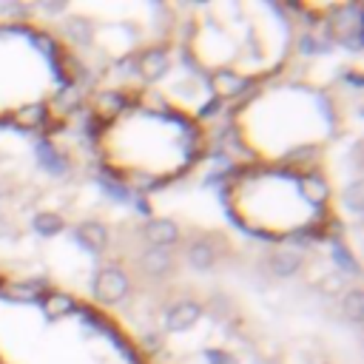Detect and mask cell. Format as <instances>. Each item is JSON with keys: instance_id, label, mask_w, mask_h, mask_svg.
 Returning a JSON list of instances; mask_svg holds the SVG:
<instances>
[{"instance_id": "1", "label": "cell", "mask_w": 364, "mask_h": 364, "mask_svg": "<svg viewBox=\"0 0 364 364\" xmlns=\"http://www.w3.org/2000/svg\"><path fill=\"white\" fill-rule=\"evenodd\" d=\"M125 293H128V276L119 267H102L97 273V279H94V296L100 301L114 304V301L125 299Z\"/></svg>"}, {"instance_id": "2", "label": "cell", "mask_w": 364, "mask_h": 364, "mask_svg": "<svg viewBox=\"0 0 364 364\" xmlns=\"http://www.w3.org/2000/svg\"><path fill=\"white\" fill-rule=\"evenodd\" d=\"M199 316H202L199 304L191 301V299H185V301H179V304H173V307L168 310V316H165V327H168L171 333H179V330L193 327V324L199 321Z\"/></svg>"}, {"instance_id": "3", "label": "cell", "mask_w": 364, "mask_h": 364, "mask_svg": "<svg viewBox=\"0 0 364 364\" xmlns=\"http://www.w3.org/2000/svg\"><path fill=\"white\" fill-rule=\"evenodd\" d=\"M145 239L154 247H168V245H173L179 239V228L171 219H151L145 225Z\"/></svg>"}, {"instance_id": "4", "label": "cell", "mask_w": 364, "mask_h": 364, "mask_svg": "<svg viewBox=\"0 0 364 364\" xmlns=\"http://www.w3.org/2000/svg\"><path fill=\"white\" fill-rule=\"evenodd\" d=\"M136 68H139V74L145 80H156V77H162L168 71V54L162 48H151L136 60Z\"/></svg>"}, {"instance_id": "5", "label": "cell", "mask_w": 364, "mask_h": 364, "mask_svg": "<svg viewBox=\"0 0 364 364\" xmlns=\"http://www.w3.org/2000/svg\"><path fill=\"white\" fill-rule=\"evenodd\" d=\"M105 239H108V233H105V228H102L100 222H82V225L77 228V242H80L82 247H88L91 253L102 250V247H105Z\"/></svg>"}, {"instance_id": "6", "label": "cell", "mask_w": 364, "mask_h": 364, "mask_svg": "<svg viewBox=\"0 0 364 364\" xmlns=\"http://www.w3.org/2000/svg\"><path fill=\"white\" fill-rule=\"evenodd\" d=\"M267 264H270L273 276H293L301 264V256L296 250H273Z\"/></svg>"}, {"instance_id": "7", "label": "cell", "mask_w": 364, "mask_h": 364, "mask_svg": "<svg viewBox=\"0 0 364 364\" xmlns=\"http://www.w3.org/2000/svg\"><path fill=\"white\" fill-rule=\"evenodd\" d=\"M188 262L196 267V270H208L213 262H216V253H213V245L210 242H193L191 250H188Z\"/></svg>"}, {"instance_id": "8", "label": "cell", "mask_w": 364, "mask_h": 364, "mask_svg": "<svg viewBox=\"0 0 364 364\" xmlns=\"http://www.w3.org/2000/svg\"><path fill=\"white\" fill-rule=\"evenodd\" d=\"M43 310L48 318H63L74 310V301L65 293H48V296H43Z\"/></svg>"}, {"instance_id": "9", "label": "cell", "mask_w": 364, "mask_h": 364, "mask_svg": "<svg viewBox=\"0 0 364 364\" xmlns=\"http://www.w3.org/2000/svg\"><path fill=\"white\" fill-rule=\"evenodd\" d=\"M142 267L151 273V276H162L168 267H171V253H165L162 247H154L142 256Z\"/></svg>"}, {"instance_id": "10", "label": "cell", "mask_w": 364, "mask_h": 364, "mask_svg": "<svg viewBox=\"0 0 364 364\" xmlns=\"http://www.w3.org/2000/svg\"><path fill=\"white\" fill-rule=\"evenodd\" d=\"M341 310H344V316H347L353 324H361V321H364V296H361V290H350V293L341 299Z\"/></svg>"}, {"instance_id": "11", "label": "cell", "mask_w": 364, "mask_h": 364, "mask_svg": "<svg viewBox=\"0 0 364 364\" xmlns=\"http://www.w3.org/2000/svg\"><path fill=\"white\" fill-rule=\"evenodd\" d=\"M34 230L40 236H54V233L63 230V219L57 213H51V210H43V213L34 216Z\"/></svg>"}, {"instance_id": "12", "label": "cell", "mask_w": 364, "mask_h": 364, "mask_svg": "<svg viewBox=\"0 0 364 364\" xmlns=\"http://www.w3.org/2000/svg\"><path fill=\"white\" fill-rule=\"evenodd\" d=\"M37 156H40V162H43L46 171H51V173H63V171H65V159L54 151V145H46V142H43V145L37 148Z\"/></svg>"}, {"instance_id": "13", "label": "cell", "mask_w": 364, "mask_h": 364, "mask_svg": "<svg viewBox=\"0 0 364 364\" xmlns=\"http://www.w3.org/2000/svg\"><path fill=\"white\" fill-rule=\"evenodd\" d=\"M301 196L307 199V202H313V205H318V202H324V196H327V188H324V182L318 179V176H307V179H301Z\"/></svg>"}, {"instance_id": "14", "label": "cell", "mask_w": 364, "mask_h": 364, "mask_svg": "<svg viewBox=\"0 0 364 364\" xmlns=\"http://www.w3.org/2000/svg\"><path fill=\"white\" fill-rule=\"evenodd\" d=\"M43 290V282H20V284H11V287H3L6 296H11L14 301H23V299H34L37 293Z\"/></svg>"}, {"instance_id": "15", "label": "cell", "mask_w": 364, "mask_h": 364, "mask_svg": "<svg viewBox=\"0 0 364 364\" xmlns=\"http://www.w3.org/2000/svg\"><path fill=\"white\" fill-rule=\"evenodd\" d=\"M361 205H364V199H361V182L347 185V188H344V208L353 210V213H358Z\"/></svg>"}, {"instance_id": "16", "label": "cell", "mask_w": 364, "mask_h": 364, "mask_svg": "<svg viewBox=\"0 0 364 364\" xmlns=\"http://www.w3.org/2000/svg\"><path fill=\"white\" fill-rule=\"evenodd\" d=\"M43 114H46V108H43V105H28V108H23V111H20V122H23L26 128H34V125H40V122H43Z\"/></svg>"}, {"instance_id": "17", "label": "cell", "mask_w": 364, "mask_h": 364, "mask_svg": "<svg viewBox=\"0 0 364 364\" xmlns=\"http://www.w3.org/2000/svg\"><path fill=\"white\" fill-rule=\"evenodd\" d=\"M68 34H71L74 40H88V28H85L82 20H74V23L68 26Z\"/></svg>"}, {"instance_id": "18", "label": "cell", "mask_w": 364, "mask_h": 364, "mask_svg": "<svg viewBox=\"0 0 364 364\" xmlns=\"http://www.w3.org/2000/svg\"><path fill=\"white\" fill-rule=\"evenodd\" d=\"M205 358H208L210 364H233V358H230V355H225V353H219V350H208V353H205Z\"/></svg>"}, {"instance_id": "19", "label": "cell", "mask_w": 364, "mask_h": 364, "mask_svg": "<svg viewBox=\"0 0 364 364\" xmlns=\"http://www.w3.org/2000/svg\"><path fill=\"white\" fill-rule=\"evenodd\" d=\"M336 262H338V264H344L347 270H355V264L350 262V256H347V250H336Z\"/></svg>"}]
</instances>
